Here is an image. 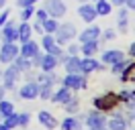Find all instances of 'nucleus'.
Listing matches in <instances>:
<instances>
[{
  "label": "nucleus",
  "mask_w": 135,
  "mask_h": 130,
  "mask_svg": "<svg viewBox=\"0 0 135 130\" xmlns=\"http://www.w3.org/2000/svg\"><path fill=\"white\" fill-rule=\"evenodd\" d=\"M119 94H115V91H104L102 96H96L92 100V104L96 110H100V112H113V110H117V106H119Z\"/></svg>",
  "instance_id": "f257e3e1"
},
{
  "label": "nucleus",
  "mask_w": 135,
  "mask_h": 130,
  "mask_svg": "<svg viewBox=\"0 0 135 130\" xmlns=\"http://www.w3.org/2000/svg\"><path fill=\"white\" fill-rule=\"evenodd\" d=\"M53 37H55L57 45H68V43H72L78 37V29H76V24H72V23H64L57 26V31L53 32Z\"/></svg>",
  "instance_id": "f03ea898"
},
{
  "label": "nucleus",
  "mask_w": 135,
  "mask_h": 130,
  "mask_svg": "<svg viewBox=\"0 0 135 130\" xmlns=\"http://www.w3.org/2000/svg\"><path fill=\"white\" fill-rule=\"evenodd\" d=\"M80 120L86 122V130H98L102 128V126H107V116H104V112H100V110H88L86 114H82L80 116Z\"/></svg>",
  "instance_id": "7ed1b4c3"
},
{
  "label": "nucleus",
  "mask_w": 135,
  "mask_h": 130,
  "mask_svg": "<svg viewBox=\"0 0 135 130\" xmlns=\"http://www.w3.org/2000/svg\"><path fill=\"white\" fill-rule=\"evenodd\" d=\"M61 85L68 89H86L88 88V75L84 73H66L61 79Z\"/></svg>",
  "instance_id": "20e7f679"
},
{
  "label": "nucleus",
  "mask_w": 135,
  "mask_h": 130,
  "mask_svg": "<svg viewBox=\"0 0 135 130\" xmlns=\"http://www.w3.org/2000/svg\"><path fill=\"white\" fill-rule=\"evenodd\" d=\"M18 77H21V71L17 69V65H15V63H8V65H6V69L2 71V85H4V89H6V91L15 89Z\"/></svg>",
  "instance_id": "39448f33"
},
{
  "label": "nucleus",
  "mask_w": 135,
  "mask_h": 130,
  "mask_svg": "<svg viewBox=\"0 0 135 130\" xmlns=\"http://www.w3.org/2000/svg\"><path fill=\"white\" fill-rule=\"evenodd\" d=\"M0 41L2 43H17L18 41V24L6 20L4 26H0Z\"/></svg>",
  "instance_id": "423d86ee"
},
{
  "label": "nucleus",
  "mask_w": 135,
  "mask_h": 130,
  "mask_svg": "<svg viewBox=\"0 0 135 130\" xmlns=\"http://www.w3.org/2000/svg\"><path fill=\"white\" fill-rule=\"evenodd\" d=\"M43 8L47 10V14H49L51 18H61V16L66 14V10H68L64 0H45Z\"/></svg>",
  "instance_id": "0eeeda50"
},
{
  "label": "nucleus",
  "mask_w": 135,
  "mask_h": 130,
  "mask_svg": "<svg viewBox=\"0 0 135 130\" xmlns=\"http://www.w3.org/2000/svg\"><path fill=\"white\" fill-rule=\"evenodd\" d=\"M17 55H18L17 43H2V47H0V63H4V65L12 63Z\"/></svg>",
  "instance_id": "6e6552de"
},
{
  "label": "nucleus",
  "mask_w": 135,
  "mask_h": 130,
  "mask_svg": "<svg viewBox=\"0 0 135 130\" xmlns=\"http://www.w3.org/2000/svg\"><path fill=\"white\" fill-rule=\"evenodd\" d=\"M102 69V63L98 59H94V57H84V59H80V73H84V75H90V73H96Z\"/></svg>",
  "instance_id": "1a4fd4ad"
},
{
  "label": "nucleus",
  "mask_w": 135,
  "mask_h": 130,
  "mask_svg": "<svg viewBox=\"0 0 135 130\" xmlns=\"http://www.w3.org/2000/svg\"><path fill=\"white\" fill-rule=\"evenodd\" d=\"M18 96L23 100H37L39 98V81H27L25 85H21Z\"/></svg>",
  "instance_id": "9d476101"
},
{
  "label": "nucleus",
  "mask_w": 135,
  "mask_h": 130,
  "mask_svg": "<svg viewBox=\"0 0 135 130\" xmlns=\"http://www.w3.org/2000/svg\"><path fill=\"white\" fill-rule=\"evenodd\" d=\"M59 61L64 63L66 73H80V57L78 55H64Z\"/></svg>",
  "instance_id": "9b49d317"
},
{
  "label": "nucleus",
  "mask_w": 135,
  "mask_h": 130,
  "mask_svg": "<svg viewBox=\"0 0 135 130\" xmlns=\"http://www.w3.org/2000/svg\"><path fill=\"white\" fill-rule=\"evenodd\" d=\"M100 29L98 26H94V24H90L88 29H84V31L78 35V43H86V41H100Z\"/></svg>",
  "instance_id": "f8f14e48"
},
{
  "label": "nucleus",
  "mask_w": 135,
  "mask_h": 130,
  "mask_svg": "<svg viewBox=\"0 0 135 130\" xmlns=\"http://www.w3.org/2000/svg\"><path fill=\"white\" fill-rule=\"evenodd\" d=\"M78 14H80V18H82V20H84V23H94V20H96V10H94V4H80V6H78Z\"/></svg>",
  "instance_id": "ddd939ff"
},
{
  "label": "nucleus",
  "mask_w": 135,
  "mask_h": 130,
  "mask_svg": "<svg viewBox=\"0 0 135 130\" xmlns=\"http://www.w3.org/2000/svg\"><path fill=\"white\" fill-rule=\"evenodd\" d=\"M121 59H125V53L121 51V49H109V51H102V61L100 63L104 65H113L117 63V61H121Z\"/></svg>",
  "instance_id": "4468645a"
},
{
  "label": "nucleus",
  "mask_w": 135,
  "mask_h": 130,
  "mask_svg": "<svg viewBox=\"0 0 135 130\" xmlns=\"http://www.w3.org/2000/svg\"><path fill=\"white\" fill-rule=\"evenodd\" d=\"M107 128L109 130H127L129 128V122H127V118L123 114H115L113 118L107 120Z\"/></svg>",
  "instance_id": "2eb2a0df"
},
{
  "label": "nucleus",
  "mask_w": 135,
  "mask_h": 130,
  "mask_svg": "<svg viewBox=\"0 0 135 130\" xmlns=\"http://www.w3.org/2000/svg\"><path fill=\"white\" fill-rule=\"evenodd\" d=\"M37 120H39V124H41V126H45L47 130L57 128V120H55V118H53V114L47 112V110H41V112L37 114Z\"/></svg>",
  "instance_id": "dca6fc26"
},
{
  "label": "nucleus",
  "mask_w": 135,
  "mask_h": 130,
  "mask_svg": "<svg viewBox=\"0 0 135 130\" xmlns=\"http://www.w3.org/2000/svg\"><path fill=\"white\" fill-rule=\"evenodd\" d=\"M70 98H72V89H68V88H64V85H61V88H59L57 91H53V94H51L49 102H53V104H59V106H64V104L68 102V100H70Z\"/></svg>",
  "instance_id": "f3484780"
},
{
  "label": "nucleus",
  "mask_w": 135,
  "mask_h": 130,
  "mask_svg": "<svg viewBox=\"0 0 135 130\" xmlns=\"http://www.w3.org/2000/svg\"><path fill=\"white\" fill-rule=\"evenodd\" d=\"M100 49V41H86V43H80V53L84 57H94Z\"/></svg>",
  "instance_id": "a211bd4d"
},
{
  "label": "nucleus",
  "mask_w": 135,
  "mask_h": 130,
  "mask_svg": "<svg viewBox=\"0 0 135 130\" xmlns=\"http://www.w3.org/2000/svg\"><path fill=\"white\" fill-rule=\"evenodd\" d=\"M35 53H39V43H35L33 39L27 41V43H21V47H18V55L29 57V59H31Z\"/></svg>",
  "instance_id": "6ab92c4d"
},
{
  "label": "nucleus",
  "mask_w": 135,
  "mask_h": 130,
  "mask_svg": "<svg viewBox=\"0 0 135 130\" xmlns=\"http://www.w3.org/2000/svg\"><path fill=\"white\" fill-rule=\"evenodd\" d=\"M117 29H119V32H127V29H129V12H127V6H119Z\"/></svg>",
  "instance_id": "aec40b11"
},
{
  "label": "nucleus",
  "mask_w": 135,
  "mask_h": 130,
  "mask_svg": "<svg viewBox=\"0 0 135 130\" xmlns=\"http://www.w3.org/2000/svg\"><path fill=\"white\" fill-rule=\"evenodd\" d=\"M59 59L55 55H51V53H43V61L39 65V69L41 71H55V67H57Z\"/></svg>",
  "instance_id": "412c9836"
},
{
  "label": "nucleus",
  "mask_w": 135,
  "mask_h": 130,
  "mask_svg": "<svg viewBox=\"0 0 135 130\" xmlns=\"http://www.w3.org/2000/svg\"><path fill=\"white\" fill-rule=\"evenodd\" d=\"M59 126H61V130H82V120L76 118L74 114H68V118H64Z\"/></svg>",
  "instance_id": "4be33fe9"
},
{
  "label": "nucleus",
  "mask_w": 135,
  "mask_h": 130,
  "mask_svg": "<svg viewBox=\"0 0 135 130\" xmlns=\"http://www.w3.org/2000/svg\"><path fill=\"white\" fill-rule=\"evenodd\" d=\"M31 35H33V26L29 24V20H21V24H18V41L27 43V41H31Z\"/></svg>",
  "instance_id": "5701e85b"
},
{
  "label": "nucleus",
  "mask_w": 135,
  "mask_h": 130,
  "mask_svg": "<svg viewBox=\"0 0 135 130\" xmlns=\"http://www.w3.org/2000/svg\"><path fill=\"white\" fill-rule=\"evenodd\" d=\"M94 10L98 16H109L113 12V4L109 0H94Z\"/></svg>",
  "instance_id": "b1692460"
},
{
  "label": "nucleus",
  "mask_w": 135,
  "mask_h": 130,
  "mask_svg": "<svg viewBox=\"0 0 135 130\" xmlns=\"http://www.w3.org/2000/svg\"><path fill=\"white\" fill-rule=\"evenodd\" d=\"M12 63L17 65V69H18L21 73H25V71H29V69H33V63H31V59H29V57H23V55H17Z\"/></svg>",
  "instance_id": "393cba45"
},
{
  "label": "nucleus",
  "mask_w": 135,
  "mask_h": 130,
  "mask_svg": "<svg viewBox=\"0 0 135 130\" xmlns=\"http://www.w3.org/2000/svg\"><path fill=\"white\" fill-rule=\"evenodd\" d=\"M121 77V83H127V81H135V63H129L123 69V73H119Z\"/></svg>",
  "instance_id": "a878e982"
},
{
  "label": "nucleus",
  "mask_w": 135,
  "mask_h": 130,
  "mask_svg": "<svg viewBox=\"0 0 135 130\" xmlns=\"http://www.w3.org/2000/svg\"><path fill=\"white\" fill-rule=\"evenodd\" d=\"M41 26H43V32H49V35H53V32L57 31L59 23H57V18H51V16H47V18L41 23Z\"/></svg>",
  "instance_id": "bb28decb"
},
{
  "label": "nucleus",
  "mask_w": 135,
  "mask_h": 130,
  "mask_svg": "<svg viewBox=\"0 0 135 130\" xmlns=\"http://www.w3.org/2000/svg\"><path fill=\"white\" fill-rule=\"evenodd\" d=\"M64 110H66L68 114H78V110H80V100L72 96L66 104H64Z\"/></svg>",
  "instance_id": "cd10ccee"
},
{
  "label": "nucleus",
  "mask_w": 135,
  "mask_h": 130,
  "mask_svg": "<svg viewBox=\"0 0 135 130\" xmlns=\"http://www.w3.org/2000/svg\"><path fill=\"white\" fill-rule=\"evenodd\" d=\"M53 45H57V43H55V37H53V35H49V32H43L41 47L45 49V53H47V51H51V49H53Z\"/></svg>",
  "instance_id": "c85d7f7f"
},
{
  "label": "nucleus",
  "mask_w": 135,
  "mask_h": 130,
  "mask_svg": "<svg viewBox=\"0 0 135 130\" xmlns=\"http://www.w3.org/2000/svg\"><path fill=\"white\" fill-rule=\"evenodd\" d=\"M15 112V104L10 102V100H6V98H2L0 100V114L2 116H8V114Z\"/></svg>",
  "instance_id": "c756f323"
},
{
  "label": "nucleus",
  "mask_w": 135,
  "mask_h": 130,
  "mask_svg": "<svg viewBox=\"0 0 135 130\" xmlns=\"http://www.w3.org/2000/svg\"><path fill=\"white\" fill-rule=\"evenodd\" d=\"M2 122H4V124H6L10 130L17 128V126H18V114H17V112L8 114V116H4V118H2Z\"/></svg>",
  "instance_id": "7c9ffc66"
},
{
  "label": "nucleus",
  "mask_w": 135,
  "mask_h": 130,
  "mask_svg": "<svg viewBox=\"0 0 135 130\" xmlns=\"http://www.w3.org/2000/svg\"><path fill=\"white\" fill-rule=\"evenodd\" d=\"M129 63H131V61H125V59H121V61H117V63H113V65H110V73H113V75L123 73V69H125Z\"/></svg>",
  "instance_id": "2f4dec72"
},
{
  "label": "nucleus",
  "mask_w": 135,
  "mask_h": 130,
  "mask_svg": "<svg viewBox=\"0 0 135 130\" xmlns=\"http://www.w3.org/2000/svg\"><path fill=\"white\" fill-rule=\"evenodd\" d=\"M51 88H53V85H47V83H39V98H41V100H49L51 94H53V91H51Z\"/></svg>",
  "instance_id": "473e14b6"
},
{
  "label": "nucleus",
  "mask_w": 135,
  "mask_h": 130,
  "mask_svg": "<svg viewBox=\"0 0 135 130\" xmlns=\"http://www.w3.org/2000/svg\"><path fill=\"white\" fill-rule=\"evenodd\" d=\"M35 14V4L21 8V20H31V16Z\"/></svg>",
  "instance_id": "72a5a7b5"
},
{
  "label": "nucleus",
  "mask_w": 135,
  "mask_h": 130,
  "mask_svg": "<svg viewBox=\"0 0 135 130\" xmlns=\"http://www.w3.org/2000/svg\"><path fill=\"white\" fill-rule=\"evenodd\" d=\"M119 100H121V102L135 100V89H123V91H119Z\"/></svg>",
  "instance_id": "f704fd0d"
},
{
  "label": "nucleus",
  "mask_w": 135,
  "mask_h": 130,
  "mask_svg": "<svg viewBox=\"0 0 135 130\" xmlns=\"http://www.w3.org/2000/svg\"><path fill=\"white\" fill-rule=\"evenodd\" d=\"M29 122H31V114H29V112L18 114V126H21V128H27V126H29Z\"/></svg>",
  "instance_id": "c9c22d12"
},
{
  "label": "nucleus",
  "mask_w": 135,
  "mask_h": 130,
  "mask_svg": "<svg viewBox=\"0 0 135 130\" xmlns=\"http://www.w3.org/2000/svg\"><path fill=\"white\" fill-rule=\"evenodd\" d=\"M78 53H80V45H78V43H74V41H72V43H68L66 55H78Z\"/></svg>",
  "instance_id": "e433bc0d"
},
{
  "label": "nucleus",
  "mask_w": 135,
  "mask_h": 130,
  "mask_svg": "<svg viewBox=\"0 0 135 130\" xmlns=\"http://www.w3.org/2000/svg\"><path fill=\"white\" fill-rule=\"evenodd\" d=\"M35 18H37V23H43V20H45V18H47V10H45V8H39V10H37V8H35Z\"/></svg>",
  "instance_id": "4c0bfd02"
},
{
  "label": "nucleus",
  "mask_w": 135,
  "mask_h": 130,
  "mask_svg": "<svg viewBox=\"0 0 135 130\" xmlns=\"http://www.w3.org/2000/svg\"><path fill=\"white\" fill-rule=\"evenodd\" d=\"M102 39L104 41H113V39H117V31L115 29H107V31H102Z\"/></svg>",
  "instance_id": "58836bf2"
},
{
  "label": "nucleus",
  "mask_w": 135,
  "mask_h": 130,
  "mask_svg": "<svg viewBox=\"0 0 135 130\" xmlns=\"http://www.w3.org/2000/svg\"><path fill=\"white\" fill-rule=\"evenodd\" d=\"M8 18H10V10L8 8H2V10H0V26H4Z\"/></svg>",
  "instance_id": "ea45409f"
},
{
  "label": "nucleus",
  "mask_w": 135,
  "mask_h": 130,
  "mask_svg": "<svg viewBox=\"0 0 135 130\" xmlns=\"http://www.w3.org/2000/svg\"><path fill=\"white\" fill-rule=\"evenodd\" d=\"M41 61H43V53L39 51V53H35L33 57H31V63H33V67H39L41 65Z\"/></svg>",
  "instance_id": "a19ab883"
},
{
  "label": "nucleus",
  "mask_w": 135,
  "mask_h": 130,
  "mask_svg": "<svg viewBox=\"0 0 135 130\" xmlns=\"http://www.w3.org/2000/svg\"><path fill=\"white\" fill-rule=\"evenodd\" d=\"M47 53H51V55H55L57 59H61V57H64V51H61V45H53V49H51V51H47Z\"/></svg>",
  "instance_id": "79ce46f5"
},
{
  "label": "nucleus",
  "mask_w": 135,
  "mask_h": 130,
  "mask_svg": "<svg viewBox=\"0 0 135 130\" xmlns=\"http://www.w3.org/2000/svg\"><path fill=\"white\" fill-rule=\"evenodd\" d=\"M39 0H17V6L23 8V6H31V4H37Z\"/></svg>",
  "instance_id": "37998d69"
},
{
  "label": "nucleus",
  "mask_w": 135,
  "mask_h": 130,
  "mask_svg": "<svg viewBox=\"0 0 135 130\" xmlns=\"http://www.w3.org/2000/svg\"><path fill=\"white\" fill-rule=\"evenodd\" d=\"M125 6H127V10H133L135 12V0H125Z\"/></svg>",
  "instance_id": "c03bdc74"
},
{
  "label": "nucleus",
  "mask_w": 135,
  "mask_h": 130,
  "mask_svg": "<svg viewBox=\"0 0 135 130\" xmlns=\"http://www.w3.org/2000/svg\"><path fill=\"white\" fill-rule=\"evenodd\" d=\"M33 31H35V32H39V35H43V26H41V23H35V24H33Z\"/></svg>",
  "instance_id": "a18cd8bd"
},
{
  "label": "nucleus",
  "mask_w": 135,
  "mask_h": 130,
  "mask_svg": "<svg viewBox=\"0 0 135 130\" xmlns=\"http://www.w3.org/2000/svg\"><path fill=\"white\" fill-rule=\"evenodd\" d=\"M109 2H110V4H113V6H125V0H109Z\"/></svg>",
  "instance_id": "49530a36"
},
{
  "label": "nucleus",
  "mask_w": 135,
  "mask_h": 130,
  "mask_svg": "<svg viewBox=\"0 0 135 130\" xmlns=\"http://www.w3.org/2000/svg\"><path fill=\"white\" fill-rule=\"evenodd\" d=\"M125 104H127V108H129L131 112L135 110V100H129V102H125Z\"/></svg>",
  "instance_id": "de8ad7c7"
},
{
  "label": "nucleus",
  "mask_w": 135,
  "mask_h": 130,
  "mask_svg": "<svg viewBox=\"0 0 135 130\" xmlns=\"http://www.w3.org/2000/svg\"><path fill=\"white\" fill-rule=\"evenodd\" d=\"M129 55L135 59V43H131V45H129Z\"/></svg>",
  "instance_id": "09e8293b"
},
{
  "label": "nucleus",
  "mask_w": 135,
  "mask_h": 130,
  "mask_svg": "<svg viewBox=\"0 0 135 130\" xmlns=\"http://www.w3.org/2000/svg\"><path fill=\"white\" fill-rule=\"evenodd\" d=\"M4 94H6V89H4V85H2V83H0V100H2V98H4Z\"/></svg>",
  "instance_id": "8fccbe9b"
},
{
  "label": "nucleus",
  "mask_w": 135,
  "mask_h": 130,
  "mask_svg": "<svg viewBox=\"0 0 135 130\" xmlns=\"http://www.w3.org/2000/svg\"><path fill=\"white\" fill-rule=\"evenodd\" d=\"M0 130H10V128L6 126V124H4V122H0Z\"/></svg>",
  "instance_id": "3c124183"
},
{
  "label": "nucleus",
  "mask_w": 135,
  "mask_h": 130,
  "mask_svg": "<svg viewBox=\"0 0 135 130\" xmlns=\"http://www.w3.org/2000/svg\"><path fill=\"white\" fill-rule=\"evenodd\" d=\"M4 4H6V0H0V10L4 8Z\"/></svg>",
  "instance_id": "603ef678"
},
{
  "label": "nucleus",
  "mask_w": 135,
  "mask_h": 130,
  "mask_svg": "<svg viewBox=\"0 0 135 130\" xmlns=\"http://www.w3.org/2000/svg\"><path fill=\"white\" fill-rule=\"evenodd\" d=\"M98 130H109V128H107V126H102V128H98Z\"/></svg>",
  "instance_id": "864d4df0"
},
{
  "label": "nucleus",
  "mask_w": 135,
  "mask_h": 130,
  "mask_svg": "<svg viewBox=\"0 0 135 130\" xmlns=\"http://www.w3.org/2000/svg\"><path fill=\"white\" fill-rule=\"evenodd\" d=\"M133 120H135V110H133Z\"/></svg>",
  "instance_id": "5fc2aeb1"
},
{
  "label": "nucleus",
  "mask_w": 135,
  "mask_h": 130,
  "mask_svg": "<svg viewBox=\"0 0 135 130\" xmlns=\"http://www.w3.org/2000/svg\"><path fill=\"white\" fill-rule=\"evenodd\" d=\"M2 118H4V116H2V114H0V120H2Z\"/></svg>",
  "instance_id": "6e6d98bb"
},
{
  "label": "nucleus",
  "mask_w": 135,
  "mask_h": 130,
  "mask_svg": "<svg viewBox=\"0 0 135 130\" xmlns=\"http://www.w3.org/2000/svg\"><path fill=\"white\" fill-rule=\"evenodd\" d=\"M0 79H2V73H0Z\"/></svg>",
  "instance_id": "4d7b16f0"
},
{
  "label": "nucleus",
  "mask_w": 135,
  "mask_h": 130,
  "mask_svg": "<svg viewBox=\"0 0 135 130\" xmlns=\"http://www.w3.org/2000/svg\"><path fill=\"white\" fill-rule=\"evenodd\" d=\"M133 130H135V128H133Z\"/></svg>",
  "instance_id": "13d9d810"
}]
</instances>
